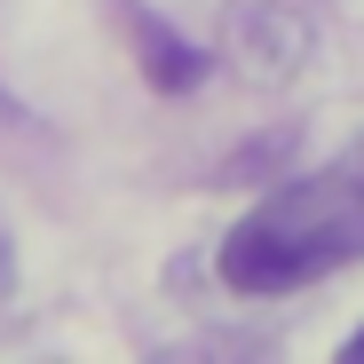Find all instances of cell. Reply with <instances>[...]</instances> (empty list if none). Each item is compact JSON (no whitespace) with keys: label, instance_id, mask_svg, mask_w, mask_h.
Here are the masks:
<instances>
[{"label":"cell","instance_id":"cell-1","mask_svg":"<svg viewBox=\"0 0 364 364\" xmlns=\"http://www.w3.org/2000/svg\"><path fill=\"white\" fill-rule=\"evenodd\" d=\"M341 262H364V143L317 174L285 182V191H269L222 237L230 293H301V285L333 277Z\"/></svg>","mask_w":364,"mask_h":364},{"label":"cell","instance_id":"cell-2","mask_svg":"<svg viewBox=\"0 0 364 364\" xmlns=\"http://www.w3.org/2000/svg\"><path fill=\"white\" fill-rule=\"evenodd\" d=\"M143 32V55H151V87H166V95H182V87H198V72H206V55L198 48H182V40H166L159 24H135Z\"/></svg>","mask_w":364,"mask_h":364},{"label":"cell","instance_id":"cell-3","mask_svg":"<svg viewBox=\"0 0 364 364\" xmlns=\"http://www.w3.org/2000/svg\"><path fill=\"white\" fill-rule=\"evenodd\" d=\"M151 364H246V356H230V348H214V341H182V348H159Z\"/></svg>","mask_w":364,"mask_h":364},{"label":"cell","instance_id":"cell-4","mask_svg":"<svg viewBox=\"0 0 364 364\" xmlns=\"http://www.w3.org/2000/svg\"><path fill=\"white\" fill-rule=\"evenodd\" d=\"M333 364H364V325H356V333L341 341V356H333Z\"/></svg>","mask_w":364,"mask_h":364}]
</instances>
